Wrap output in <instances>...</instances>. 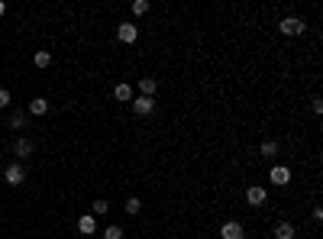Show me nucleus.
Here are the masks:
<instances>
[{
	"label": "nucleus",
	"instance_id": "f03ea898",
	"mask_svg": "<svg viewBox=\"0 0 323 239\" xmlns=\"http://www.w3.org/2000/svg\"><path fill=\"white\" fill-rule=\"evenodd\" d=\"M278 29L285 32V36H301L304 32V19H298V16H285L278 23Z\"/></svg>",
	"mask_w": 323,
	"mask_h": 239
},
{
	"label": "nucleus",
	"instance_id": "ddd939ff",
	"mask_svg": "<svg viewBox=\"0 0 323 239\" xmlns=\"http://www.w3.org/2000/svg\"><path fill=\"white\" fill-rule=\"evenodd\" d=\"M26 123H29V113H26V110H13V113H10V126L23 129Z\"/></svg>",
	"mask_w": 323,
	"mask_h": 239
},
{
	"label": "nucleus",
	"instance_id": "9d476101",
	"mask_svg": "<svg viewBox=\"0 0 323 239\" xmlns=\"http://www.w3.org/2000/svg\"><path fill=\"white\" fill-rule=\"evenodd\" d=\"M113 97H116V100H123V104H129V100H133V87H129L126 81H123V84H116V87H113Z\"/></svg>",
	"mask_w": 323,
	"mask_h": 239
},
{
	"label": "nucleus",
	"instance_id": "f8f14e48",
	"mask_svg": "<svg viewBox=\"0 0 323 239\" xmlns=\"http://www.w3.org/2000/svg\"><path fill=\"white\" fill-rule=\"evenodd\" d=\"M29 113H32V117H42V113H49V100H45V97H36V100L29 104Z\"/></svg>",
	"mask_w": 323,
	"mask_h": 239
},
{
	"label": "nucleus",
	"instance_id": "9b49d317",
	"mask_svg": "<svg viewBox=\"0 0 323 239\" xmlns=\"http://www.w3.org/2000/svg\"><path fill=\"white\" fill-rule=\"evenodd\" d=\"M13 155H19V159L32 155V142L29 139H16V142H13Z\"/></svg>",
	"mask_w": 323,
	"mask_h": 239
},
{
	"label": "nucleus",
	"instance_id": "20e7f679",
	"mask_svg": "<svg viewBox=\"0 0 323 239\" xmlns=\"http://www.w3.org/2000/svg\"><path fill=\"white\" fill-rule=\"evenodd\" d=\"M129 104H133V110L139 113V117H149V113L155 110V104H152V97H133L129 100Z\"/></svg>",
	"mask_w": 323,
	"mask_h": 239
},
{
	"label": "nucleus",
	"instance_id": "aec40b11",
	"mask_svg": "<svg viewBox=\"0 0 323 239\" xmlns=\"http://www.w3.org/2000/svg\"><path fill=\"white\" fill-rule=\"evenodd\" d=\"M104 239H123V230L120 227H107L104 230Z\"/></svg>",
	"mask_w": 323,
	"mask_h": 239
},
{
	"label": "nucleus",
	"instance_id": "423d86ee",
	"mask_svg": "<svg viewBox=\"0 0 323 239\" xmlns=\"http://www.w3.org/2000/svg\"><path fill=\"white\" fill-rule=\"evenodd\" d=\"M265 197H269V194H265V188H259V184H252V188L246 191V201H249L252 207H259V204H265Z\"/></svg>",
	"mask_w": 323,
	"mask_h": 239
},
{
	"label": "nucleus",
	"instance_id": "412c9836",
	"mask_svg": "<svg viewBox=\"0 0 323 239\" xmlns=\"http://www.w3.org/2000/svg\"><path fill=\"white\" fill-rule=\"evenodd\" d=\"M10 104V91H6V87H0V107H6Z\"/></svg>",
	"mask_w": 323,
	"mask_h": 239
},
{
	"label": "nucleus",
	"instance_id": "f257e3e1",
	"mask_svg": "<svg viewBox=\"0 0 323 239\" xmlns=\"http://www.w3.org/2000/svg\"><path fill=\"white\" fill-rule=\"evenodd\" d=\"M3 181L10 184V188H19V184L26 181V172H23V165H19V162H13V165L3 172Z\"/></svg>",
	"mask_w": 323,
	"mask_h": 239
},
{
	"label": "nucleus",
	"instance_id": "4468645a",
	"mask_svg": "<svg viewBox=\"0 0 323 239\" xmlns=\"http://www.w3.org/2000/svg\"><path fill=\"white\" fill-rule=\"evenodd\" d=\"M275 239H294V227L291 223H278L275 227Z\"/></svg>",
	"mask_w": 323,
	"mask_h": 239
},
{
	"label": "nucleus",
	"instance_id": "0eeeda50",
	"mask_svg": "<svg viewBox=\"0 0 323 239\" xmlns=\"http://www.w3.org/2000/svg\"><path fill=\"white\" fill-rule=\"evenodd\" d=\"M78 233H84V236H91V233H97V217H81L78 220Z\"/></svg>",
	"mask_w": 323,
	"mask_h": 239
},
{
	"label": "nucleus",
	"instance_id": "1a4fd4ad",
	"mask_svg": "<svg viewBox=\"0 0 323 239\" xmlns=\"http://www.w3.org/2000/svg\"><path fill=\"white\" fill-rule=\"evenodd\" d=\"M136 87H139V97H152L155 87H159V81H155V78H139V84H136Z\"/></svg>",
	"mask_w": 323,
	"mask_h": 239
},
{
	"label": "nucleus",
	"instance_id": "39448f33",
	"mask_svg": "<svg viewBox=\"0 0 323 239\" xmlns=\"http://www.w3.org/2000/svg\"><path fill=\"white\" fill-rule=\"evenodd\" d=\"M116 36H120V42H136V39H139V29H136V26L133 23H123L120 26V29H116Z\"/></svg>",
	"mask_w": 323,
	"mask_h": 239
},
{
	"label": "nucleus",
	"instance_id": "6e6552de",
	"mask_svg": "<svg viewBox=\"0 0 323 239\" xmlns=\"http://www.w3.org/2000/svg\"><path fill=\"white\" fill-rule=\"evenodd\" d=\"M269 178H272V181H275V184H278V188H281V184H288V181H291V172H288L285 165H275L272 172H269Z\"/></svg>",
	"mask_w": 323,
	"mask_h": 239
},
{
	"label": "nucleus",
	"instance_id": "dca6fc26",
	"mask_svg": "<svg viewBox=\"0 0 323 239\" xmlns=\"http://www.w3.org/2000/svg\"><path fill=\"white\" fill-rule=\"evenodd\" d=\"M262 155H278V142H275V139H265L262 142Z\"/></svg>",
	"mask_w": 323,
	"mask_h": 239
},
{
	"label": "nucleus",
	"instance_id": "a211bd4d",
	"mask_svg": "<svg viewBox=\"0 0 323 239\" xmlns=\"http://www.w3.org/2000/svg\"><path fill=\"white\" fill-rule=\"evenodd\" d=\"M107 210H110V204H107V201H94V214H91V217H104Z\"/></svg>",
	"mask_w": 323,
	"mask_h": 239
},
{
	"label": "nucleus",
	"instance_id": "6ab92c4d",
	"mask_svg": "<svg viewBox=\"0 0 323 239\" xmlns=\"http://www.w3.org/2000/svg\"><path fill=\"white\" fill-rule=\"evenodd\" d=\"M133 13H136V16H146V13H149V3H146V0H136V3H133Z\"/></svg>",
	"mask_w": 323,
	"mask_h": 239
},
{
	"label": "nucleus",
	"instance_id": "4be33fe9",
	"mask_svg": "<svg viewBox=\"0 0 323 239\" xmlns=\"http://www.w3.org/2000/svg\"><path fill=\"white\" fill-rule=\"evenodd\" d=\"M3 13H6V3H3V0H0V16H3Z\"/></svg>",
	"mask_w": 323,
	"mask_h": 239
},
{
	"label": "nucleus",
	"instance_id": "2eb2a0df",
	"mask_svg": "<svg viewBox=\"0 0 323 239\" xmlns=\"http://www.w3.org/2000/svg\"><path fill=\"white\" fill-rule=\"evenodd\" d=\"M32 61H36V68H49L52 65V52H36V58H32Z\"/></svg>",
	"mask_w": 323,
	"mask_h": 239
},
{
	"label": "nucleus",
	"instance_id": "7ed1b4c3",
	"mask_svg": "<svg viewBox=\"0 0 323 239\" xmlns=\"http://www.w3.org/2000/svg\"><path fill=\"white\" fill-rule=\"evenodd\" d=\"M220 236H223V239H246V230H243V223L226 220L223 227H220Z\"/></svg>",
	"mask_w": 323,
	"mask_h": 239
},
{
	"label": "nucleus",
	"instance_id": "f3484780",
	"mask_svg": "<svg viewBox=\"0 0 323 239\" xmlns=\"http://www.w3.org/2000/svg\"><path fill=\"white\" fill-rule=\"evenodd\" d=\"M139 210H142V204H139V197H129V201H126V214H139Z\"/></svg>",
	"mask_w": 323,
	"mask_h": 239
}]
</instances>
